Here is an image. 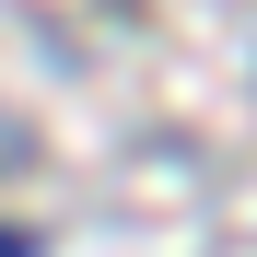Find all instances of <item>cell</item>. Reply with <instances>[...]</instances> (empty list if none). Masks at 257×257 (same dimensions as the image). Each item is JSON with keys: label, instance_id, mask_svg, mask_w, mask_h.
Here are the masks:
<instances>
[{"label": "cell", "instance_id": "1", "mask_svg": "<svg viewBox=\"0 0 257 257\" xmlns=\"http://www.w3.org/2000/svg\"><path fill=\"white\" fill-rule=\"evenodd\" d=\"M0 257H24V234H0Z\"/></svg>", "mask_w": 257, "mask_h": 257}]
</instances>
